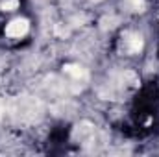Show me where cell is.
<instances>
[{"label": "cell", "mask_w": 159, "mask_h": 157, "mask_svg": "<svg viewBox=\"0 0 159 157\" xmlns=\"http://www.w3.org/2000/svg\"><path fill=\"white\" fill-rule=\"evenodd\" d=\"M65 72H69L70 76H74V78H83V76H87V72L78 67V65H65Z\"/></svg>", "instance_id": "2"}, {"label": "cell", "mask_w": 159, "mask_h": 157, "mask_svg": "<svg viewBox=\"0 0 159 157\" xmlns=\"http://www.w3.org/2000/svg\"><path fill=\"white\" fill-rule=\"evenodd\" d=\"M19 7V0H6L4 4H2V9L4 11H13V9H17Z\"/></svg>", "instance_id": "4"}, {"label": "cell", "mask_w": 159, "mask_h": 157, "mask_svg": "<svg viewBox=\"0 0 159 157\" xmlns=\"http://www.w3.org/2000/svg\"><path fill=\"white\" fill-rule=\"evenodd\" d=\"M28 28H30V22L26 19H15L6 26V35L7 37H22L28 34Z\"/></svg>", "instance_id": "1"}, {"label": "cell", "mask_w": 159, "mask_h": 157, "mask_svg": "<svg viewBox=\"0 0 159 157\" xmlns=\"http://www.w3.org/2000/svg\"><path fill=\"white\" fill-rule=\"evenodd\" d=\"M129 44H131V52H139V50L143 48V39H141V35H133L131 41H129Z\"/></svg>", "instance_id": "3"}]
</instances>
